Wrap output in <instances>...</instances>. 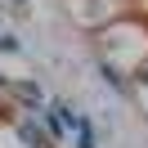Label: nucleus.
<instances>
[{
  "label": "nucleus",
  "mask_w": 148,
  "mask_h": 148,
  "mask_svg": "<svg viewBox=\"0 0 148 148\" xmlns=\"http://www.w3.org/2000/svg\"><path fill=\"white\" fill-rule=\"evenodd\" d=\"M18 135H23V144H32V148H45V135H40L36 126H23Z\"/></svg>",
  "instance_id": "1"
}]
</instances>
